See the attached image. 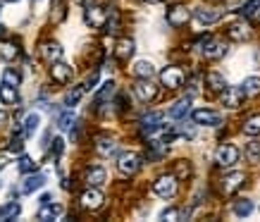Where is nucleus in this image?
Returning <instances> with one entry per match:
<instances>
[{"label":"nucleus","mask_w":260,"mask_h":222,"mask_svg":"<svg viewBox=\"0 0 260 222\" xmlns=\"http://www.w3.org/2000/svg\"><path fill=\"white\" fill-rule=\"evenodd\" d=\"M139 167H141V158L136 156V153H122V156L117 158V170L122 172L124 177H132L139 172Z\"/></svg>","instance_id":"obj_1"},{"label":"nucleus","mask_w":260,"mask_h":222,"mask_svg":"<svg viewBox=\"0 0 260 222\" xmlns=\"http://www.w3.org/2000/svg\"><path fill=\"white\" fill-rule=\"evenodd\" d=\"M177 177L172 175H165L160 177V179H155V184H153V191L160 196V198H172V196L177 194Z\"/></svg>","instance_id":"obj_2"},{"label":"nucleus","mask_w":260,"mask_h":222,"mask_svg":"<svg viewBox=\"0 0 260 222\" xmlns=\"http://www.w3.org/2000/svg\"><path fill=\"white\" fill-rule=\"evenodd\" d=\"M239 163V148L232 143H222L217 148V165L220 167H232Z\"/></svg>","instance_id":"obj_3"},{"label":"nucleus","mask_w":260,"mask_h":222,"mask_svg":"<svg viewBox=\"0 0 260 222\" xmlns=\"http://www.w3.org/2000/svg\"><path fill=\"white\" fill-rule=\"evenodd\" d=\"M160 82H162V86H167V89H179L181 84H184L181 67H165L160 72Z\"/></svg>","instance_id":"obj_4"},{"label":"nucleus","mask_w":260,"mask_h":222,"mask_svg":"<svg viewBox=\"0 0 260 222\" xmlns=\"http://www.w3.org/2000/svg\"><path fill=\"white\" fill-rule=\"evenodd\" d=\"M193 122H196V124H203V127H220V124H222V117H220L215 110L198 108V110H193Z\"/></svg>","instance_id":"obj_5"},{"label":"nucleus","mask_w":260,"mask_h":222,"mask_svg":"<svg viewBox=\"0 0 260 222\" xmlns=\"http://www.w3.org/2000/svg\"><path fill=\"white\" fill-rule=\"evenodd\" d=\"M243 96H246V93H243L241 86H227L222 91V105L229 108V110H232V108H239Z\"/></svg>","instance_id":"obj_6"},{"label":"nucleus","mask_w":260,"mask_h":222,"mask_svg":"<svg viewBox=\"0 0 260 222\" xmlns=\"http://www.w3.org/2000/svg\"><path fill=\"white\" fill-rule=\"evenodd\" d=\"M84 22H86L91 29H100L105 24V10L96 8V5H89L86 12H84Z\"/></svg>","instance_id":"obj_7"},{"label":"nucleus","mask_w":260,"mask_h":222,"mask_svg":"<svg viewBox=\"0 0 260 222\" xmlns=\"http://www.w3.org/2000/svg\"><path fill=\"white\" fill-rule=\"evenodd\" d=\"M141 131L146 136L153 134V131H162V115L160 112H148L141 117Z\"/></svg>","instance_id":"obj_8"},{"label":"nucleus","mask_w":260,"mask_h":222,"mask_svg":"<svg viewBox=\"0 0 260 222\" xmlns=\"http://www.w3.org/2000/svg\"><path fill=\"white\" fill-rule=\"evenodd\" d=\"M103 201H105V198H103V194L98 191V186H91L89 191H84V194H81V205H84V208H89V210L100 208Z\"/></svg>","instance_id":"obj_9"},{"label":"nucleus","mask_w":260,"mask_h":222,"mask_svg":"<svg viewBox=\"0 0 260 222\" xmlns=\"http://www.w3.org/2000/svg\"><path fill=\"white\" fill-rule=\"evenodd\" d=\"M50 74H53V79L57 84H70L74 77V69L70 65H64V62H53V67H50Z\"/></svg>","instance_id":"obj_10"},{"label":"nucleus","mask_w":260,"mask_h":222,"mask_svg":"<svg viewBox=\"0 0 260 222\" xmlns=\"http://www.w3.org/2000/svg\"><path fill=\"white\" fill-rule=\"evenodd\" d=\"M188 19H191V12L186 8H181V5L167 10V22H170L172 27H184Z\"/></svg>","instance_id":"obj_11"},{"label":"nucleus","mask_w":260,"mask_h":222,"mask_svg":"<svg viewBox=\"0 0 260 222\" xmlns=\"http://www.w3.org/2000/svg\"><path fill=\"white\" fill-rule=\"evenodd\" d=\"M203 55L208 60H220V57L227 55V43L224 41H208L206 48H203Z\"/></svg>","instance_id":"obj_12"},{"label":"nucleus","mask_w":260,"mask_h":222,"mask_svg":"<svg viewBox=\"0 0 260 222\" xmlns=\"http://www.w3.org/2000/svg\"><path fill=\"white\" fill-rule=\"evenodd\" d=\"M134 93H136V98H141L144 103L153 101L155 96H158V86H153L151 82H136L134 84Z\"/></svg>","instance_id":"obj_13"},{"label":"nucleus","mask_w":260,"mask_h":222,"mask_svg":"<svg viewBox=\"0 0 260 222\" xmlns=\"http://www.w3.org/2000/svg\"><path fill=\"white\" fill-rule=\"evenodd\" d=\"M229 38L236 41V43L248 41V38H251V27H248L246 22H234L232 27H229Z\"/></svg>","instance_id":"obj_14"},{"label":"nucleus","mask_w":260,"mask_h":222,"mask_svg":"<svg viewBox=\"0 0 260 222\" xmlns=\"http://www.w3.org/2000/svg\"><path fill=\"white\" fill-rule=\"evenodd\" d=\"M105 179H108L105 167H100V165L89 167V172H86V184H89V186H100Z\"/></svg>","instance_id":"obj_15"},{"label":"nucleus","mask_w":260,"mask_h":222,"mask_svg":"<svg viewBox=\"0 0 260 222\" xmlns=\"http://www.w3.org/2000/svg\"><path fill=\"white\" fill-rule=\"evenodd\" d=\"M220 17H222L220 10H213V8H198L196 10V19L201 24H215V22H220Z\"/></svg>","instance_id":"obj_16"},{"label":"nucleus","mask_w":260,"mask_h":222,"mask_svg":"<svg viewBox=\"0 0 260 222\" xmlns=\"http://www.w3.org/2000/svg\"><path fill=\"white\" fill-rule=\"evenodd\" d=\"M188 110H191V96H186V98H181V101H177L174 105H172L170 117L172 120H181V117H186Z\"/></svg>","instance_id":"obj_17"},{"label":"nucleus","mask_w":260,"mask_h":222,"mask_svg":"<svg viewBox=\"0 0 260 222\" xmlns=\"http://www.w3.org/2000/svg\"><path fill=\"white\" fill-rule=\"evenodd\" d=\"M43 184H45L43 175H31V177H27V179L22 182V194H34V191H38Z\"/></svg>","instance_id":"obj_18"},{"label":"nucleus","mask_w":260,"mask_h":222,"mask_svg":"<svg viewBox=\"0 0 260 222\" xmlns=\"http://www.w3.org/2000/svg\"><path fill=\"white\" fill-rule=\"evenodd\" d=\"M0 101L5 103V105H17V101H19L17 89H15V86H10V84L0 82Z\"/></svg>","instance_id":"obj_19"},{"label":"nucleus","mask_w":260,"mask_h":222,"mask_svg":"<svg viewBox=\"0 0 260 222\" xmlns=\"http://www.w3.org/2000/svg\"><path fill=\"white\" fill-rule=\"evenodd\" d=\"M243 179H246L243 172H232V175H227L224 177V191H227V194H234V191L243 184Z\"/></svg>","instance_id":"obj_20"},{"label":"nucleus","mask_w":260,"mask_h":222,"mask_svg":"<svg viewBox=\"0 0 260 222\" xmlns=\"http://www.w3.org/2000/svg\"><path fill=\"white\" fill-rule=\"evenodd\" d=\"M132 72H134L136 77H141V79H151L153 74H155V67H153L151 62H148V60H139V62L134 65V69H132Z\"/></svg>","instance_id":"obj_21"},{"label":"nucleus","mask_w":260,"mask_h":222,"mask_svg":"<svg viewBox=\"0 0 260 222\" xmlns=\"http://www.w3.org/2000/svg\"><path fill=\"white\" fill-rule=\"evenodd\" d=\"M62 46L60 43H48L43 46V57L45 60H50V62H57V60H62Z\"/></svg>","instance_id":"obj_22"},{"label":"nucleus","mask_w":260,"mask_h":222,"mask_svg":"<svg viewBox=\"0 0 260 222\" xmlns=\"http://www.w3.org/2000/svg\"><path fill=\"white\" fill-rule=\"evenodd\" d=\"M208 86H210V91L222 93L227 89V82H224V77L220 72H210L208 74Z\"/></svg>","instance_id":"obj_23"},{"label":"nucleus","mask_w":260,"mask_h":222,"mask_svg":"<svg viewBox=\"0 0 260 222\" xmlns=\"http://www.w3.org/2000/svg\"><path fill=\"white\" fill-rule=\"evenodd\" d=\"M253 208H255L253 201L241 198V201H236V203H234V215H236V217H248V215L253 213Z\"/></svg>","instance_id":"obj_24"},{"label":"nucleus","mask_w":260,"mask_h":222,"mask_svg":"<svg viewBox=\"0 0 260 222\" xmlns=\"http://www.w3.org/2000/svg\"><path fill=\"white\" fill-rule=\"evenodd\" d=\"M19 213H22V205L10 201L5 208H0V220H15V217H19Z\"/></svg>","instance_id":"obj_25"},{"label":"nucleus","mask_w":260,"mask_h":222,"mask_svg":"<svg viewBox=\"0 0 260 222\" xmlns=\"http://www.w3.org/2000/svg\"><path fill=\"white\" fill-rule=\"evenodd\" d=\"M134 53V41L132 38H122L119 43H117V57L119 60H126V57H132Z\"/></svg>","instance_id":"obj_26"},{"label":"nucleus","mask_w":260,"mask_h":222,"mask_svg":"<svg viewBox=\"0 0 260 222\" xmlns=\"http://www.w3.org/2000/svg\"><path fill=\"white\" fill-rule=\"evenodd\" d=\"M74 122H77V115L72 112V108L70 110H64L60 117H57V127H60V131H67L74 127Z\"/></svg>","instance_id":"obj_27"},{"label":"nucleus","mask_w":260,"mask_h":222,"mask_svg":"<svg viewBox=\"0 0 260 222\" xmlns=\"http://www.w3.org/2000/svg\"><path fill=\"white\" fill-rule=\"evenodd\" d=\"M243 134L246 136H260V115H253L243 124Z\"/></svg>","instance_id":"obj_28"},{"label":"nucleus","mask_w":260,"mask_h":222,"mask_svg":"<svg viewBox=\"0 0 260 222\" xmlns=\"http://www.w3.org/2000/svg\"><path fill=\"white\" fill-rule=\"evenodd\" d=\"M243 93H246V96H260V77H248V79H246V82H243Z\"/></svg>","instance_id":"obj_29"},{"label":"nucleus","mask_w":260,"mask_h":222,"mask_svg":"<svg viewBox=\"0 0 260 222\" xmlns=\"http://www.w3.org/2000/svg\"><path fill=\"white\" fill-rule=\"evenodd\" d=\"M96 148H98L100 156H112L117 151V143L112 139H98L96 141Z\"/></svg>","instance_id":"obj_30"},{"label":"nucleus","mask_w":260,"mask_h":222,"mask_svg":"<svg viewBox=\"0 0 260 222\" xmlns=\"http://www.w3.org/2000/svg\"><path fill=\"white\" fill-rule=\"evenodd\" d=\"M115 89H117V86H115L112 82H105V84H103V89H100V91L96 93V105H98V103H105L108 98H112Z\"/></svg>","instance_id":"obj_31"},{"label":"nucleus","mask_w":260,"mask_h":222,"mask_svg":"<svg viewBox=\"0 0 260 222\" xmlns=\"http://www.w3.org/2000/svg\"><path fill=\"white\" fill-rule=\"evenodd\" d=\"M3 84H10V86H15V89H19L22 86V74L19 72H15V69H5L3 72Z\"/></svg>","instance_id":"obj_32"},{"label":"nucleus","mask_w":260,"mask_h":222,"mask_svg":"<svg viewBox=\"0 0 260 222\" xmlns=\"http://www.w3.org/2000/svg\"><path fill=\"white\" fill-rule=\"evenodd\" d=\"M243 17H260V0H248L241 8Z\"/></svg>","instance_id":"obj_33"},{"label":"nucleus","mask_w":260,"mask_h":222,"mask_svg":"<svg viewBox=\"0 0 260 222\" xmlns=\"http://www.w3.org/2000/svg\"><path fill=\"white\" fill-rule=\"evenodd\" d=\"M19 55V50L15 43H0V57L3 60H15Z\"/></svg>","instance_id":"obj_34"},{"label":"nucleus","mask_w":260,"mask_h":222,"mask_svg":"<svg viewBox=\"0 0 260 222\" xmlns=\"http://www.w3.org/2000/svg\"><path fill=\"white\" fill-rule=\"evenodd\" d=\"M177 134H181L184 139L191 141L193 136H196V127H193L191 122H181V124H177Z\"/></svg>","instance_id":"obj_35"},{"label":"nucleus","mask_w":260,"mask_h":222,"mask_svg":"<svg viewBox=\"0 0 260 222\" xmlns=\"http://www.w3.org/2000/svg\"><path fill=\"white\" fill-rule=\"evenodd\" d=\"M38 115H29L27 120H24V136H31L34 131H36V127H38Z\"/></svg>","instance_id":"obj_36"},{"label":"nucleus","mask_w":260,"mask_h":222,"mask_svg":"<svg viewBox=\"0 0 260 222\" xmlns=\"http://www.w3.org/2000/svg\"><path fill=\"white\" fill-rule=\"evenodd\" d=\"M19 172H31L34 167H36V163H34V158H29V156H22L19 158Z\"/></svg>","instance_id":"obj_37"},{"label":"nucleus","mask_w":260,"mask_h":222,"mask_svg":"<svg viewBox=\"0 0 260 222\" xmlns=\"http://www.w3.org/2000/svg\"><path fill=\"white\" fill-rule=\"evenodd\" d=\"M81 93H84V89H81V91H79V89H77V91H70L67 96H64V105H67V108H74V105L79 103Z\"/></svg>","instance_id":"obj_38"},{"label":"nucleus","mask_w":260,"mask_h":222,"mask_svg":"<svg viewBox=\"0 0 260 222\" xmlns=\"http://www.w3.org/2000/svg\"><path fill=\"white\" fill-rule=\"evenodd\" d=\"M179 217H181V213L177 210V208H167V210H162V213H160V220H165V222L179 220Z\"/></svg>","instance_id":"obj_39"},{"label":"nucleus","mask_w":260,"mask_h":222,"mask_svg":"<svg viewBox=\"0 0 260 222\" xmlns=\"http://www.w3.org/2000/svg\"><path fill=\"white\" fill-rule=\"evenodd\" d=\"M22 148H24V136L15 134V136H12V141H10V151H22Z\"/></svg>","instance_id":"obj_40"},{"label":"nucleus","mask_w":260,"mask_h":222,"mask_svg":"<svg viewBox=\"0 0 260 222\" xmlns=\"http://www.w3.org/2000/svg\"><path fill=\"white\" fill-rule=\"evenodd\" d=\"M50 143H53V156H55V158H57V156H62V151H64V141H62V139H53Z\"/></svg>","instance_id":"obj_41"},{"label":"nucleus","mask_w":260,"mask_h":222,"mask_svg":"<svg viewBox=\"0 0 260 222\" xmlns=\"http://www.w3.org/2000/svg\"><path fill=\"white\" fill-rule=\"evenodd\" d=\"M188 175H191L188 165H186V163H179V165H177V179H186Z\"/></svg>","instance_id":"obj_42"},{"label":"nucleus","mask_w":260,"mask_h":222,"mask_svg":"<svg viewBox=\"0 0 260 222\" xmlns=\"http://www.w3.org/2000/svg\"><path fill=\"white\" fill-rule=\"evenodd\" d=\"M248 158L251 160H258L260 158V143L255 141V143H248Z\"/></svg>","instance_id":"obj_43"},{"label":"nucleus","mask_w":260,"mask_h":222,"mask_svg":"<svg viewBox=\"0 0 260 222\" xmlns=\"http://www.w3.org/2000/svg\"><path fill=\"white\" fill-rule=\"evenodd\" d=\"M96 84H98V72H93V74L89 77V82H86V86H84V91H91V89H93Z\"/></svg>","instance_id":"obj_44"},{"label":"nucleus","mask_w":260,"mask_h":222,"mask_svg":"<svg viewBox=\"0 0 260 222\" xmlns=\"http://www.w3.org/2000/svg\"><path fill=\"white\" fill-rule=\"evenodd\" d=\"M5 122H8V115H5V112L0 110V127H3V124H5Z\"/></svg>","instance_id":"obj_45"},{"label":"nucleus","mask_w":260,"mask_h":222,"mask_svg":"<svg viewBox=\"0 0 260 222\" xmlns=\"http://www.w3.org/2000/svg\"><path fill=\"white\" fill-rule=\"evenodd\" d=\"M5 165H8V156H0V170H3Z\"/></svg>","instance_id":"obj_46"},{"label":"nucleus","mask_w":260,"mask_h":222,"mask_svg":"<svg viewBox=\"0 0 260 222\" xmlns=\"http://www.w3.org/2000/svg\"><path fill=\"white\" fill-rule=\"evenodd\" d=\"M45 203H50V194H45L43 198H41V205H45Z\"/></svg>","instance_id":"obj_47"},{"label":"nucleus","mask_w":260,"mask_h":222,"mask_svg":"<svg viewBox=\"0 0 260 222\" xmlns=\"http://www.w3.org/2000/svg\"><path fill=\"white\" fill-rule=\"evenodd\" d=\"M146 3H162V0H146Z\"/></svg>","instance_id":"obj_48"},{"label":"nucleus","mask_w":260,"mask_h":222,"mask_svg":"<svg viewBox=\"0 0 260 222\" xmlns=\"http://www.w3.org/2000/svg\"><path fill=\"white\" fill-rule=\"evenodd\" d=\"M77 3H91V0H77Z\"/></svg>","instance_id":"obj_49"},{"label":"nucleus","mask_w":260,"mask_h":222,"mask_svg":"<svg viewBox=\"0 0 260 222\" xmlns=\"http://www.w3.org/2000/svg\"><path fill=\"white\" fill-rule=\"evenodd\" d=\"M0 34H5V29H3V27H0Z\"/></svg>","instance_id":"obj_50"},{"label":"nucleus","mask_w":260,"mask_h":222,"mask_svg":"<svg viewBox=\"0 0 260 222\" xmlns=\"http://www.w3.org/2000/svg\"><path fill=\"white\" fill-rule=\"evenodd\" d=\"M8 3H17V0H8Z\"/></svg>","instance_id":"obj_51"},{"label":"nucleus","mask_w":260,"mask_h":222,"mask_svg":"<svg viewBox=\"0 0 260 222\" xmlns=\"http://www.w3.org/2000/svg\"><path fill=\"white\" fill-rule=\"evenodd\" d=\"M0 8H3V0H0Z\"/></svg>","instance_id":"obj_52"},{"label":"nucleus","mask_w":260,"mask_h":222,"mask_svg":"<svg viewBox=\"0 0 260 222\" xmlns=\"http://www.w3.org/2000/svg\"><path fill=\"white\" fill-rule=\"evenodd\" d=\"M0 186H3V184H0Z\"/></svg>","instance_id":"obj_53"}]
</instances>
